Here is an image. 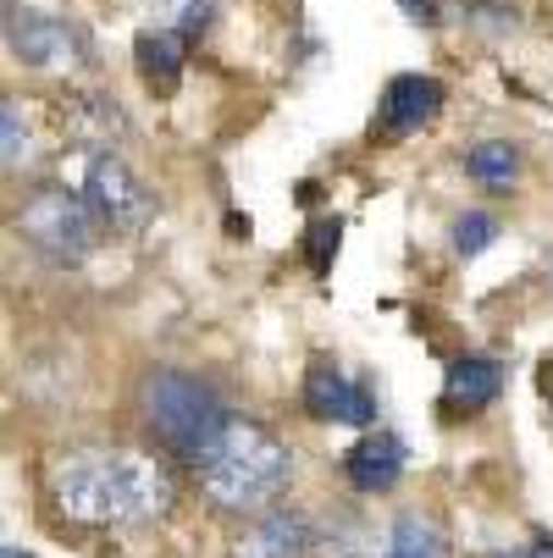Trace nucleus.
<instances>
[{
	"mask_svg": "<svg viewBox=\"0 0 553 558\" xmlns=\"http://www.w3.org/2000/svg\"><path fill=\"white\" fill-rule=\"evenodd\" d=\"M0 128H7V172H17L23 161H28V128H23V117H17V100H7L0 106Z\"/></svg>",
	"mask_w": 553,
	"mask_h": 558,
	"instance_id": "f3484780",
	"label": "nucleus"
},
{
	"mask_svg": "<svg viewBox=\"0 0 553 558\" xmlns=\"http://www.w3.org/2000/svg\"><path fill=\"white\" fill-rule=\"evenodd\" d=\"M493 238H498V216H488V210H465V216L454 221V250H459L465 260L482 255Z\"/></svg>",
	"mask_w": 553,
	"mask_h": 558,
	"instance_id": "dca6fc26",
	"label": "nucleus"
},
{
	"mask_svg": "<svg viewBox=\"0 0 553 558\" xmlns=\"http://www.w3.org/2000/svg\"><path fill=\"white\" fill-rule=\"evenodd\" d=\"M167 12H172V23L183 34H200L211 23V0H167Z\"/></svg>",
	"mask_w": 553,
	"mask_h": 558,
	"instance_id": "a211bd4d",
	"label": "nucleus"
},
{
	"mask_svg": "<svg viewBox=\"0 0 553 558\" xmlns=\"http://www.w3.org/2000/svg\"><path fill=\"white\" fill-rule=\"evenodd\" d=\"M139 421L155 432V442L183 453V459H205L216 448V437L227 432V410L221 398L183 371H149L139 381Z\"/></svg>",
	"mask_w": 553,
	"mask_h": 558,
	"instance_id": "7ed1b4c3",
	"label": "nucleus"
},
{
	"mask_svg": "<svg viewBox=\"0 0 553 558\" xmlns=\"http://www.w3.org/2000/svg\"><path fill=\"white\" fill-rule=\"evenodd\" d=\"M548 277H553V255H548Z\"/></svg>",
	"mask_w": 553,
	"mask_h": 558,
	"instance_id": "4be33fe9",
	"label": "nucleus"
},
{
	"mask_svg": "<svg viewBox=\"0 0 553 558\" xmlns=\"http://www.w3.org/2000/svg\"><path fill=\"white\" fill-rule=\"evenodd\" d=\"M498 387H504V371H498L493 360L465 354V360H454V365H448L443 398H448L454 410H488L493 398H498Z\"/></svg>",
	"mask_w": 553,
	"mask_h": 558,
	"instance_id": "9b49d317",
	"label": "nucleus"
},
{
	"mask_svg": "<svg viewBox=\"0 0 553 558\" xmlns=\"http://www.w3.org/2000/svg\"><path fill=\"white\" fill-rule=\"evenodd\" d=\"M133 56H139V77H144L155 95H172L178 89V77H183V39L178 34H167V28L139 34Z\"/></svg>",
	"mask_w": 553,
	"mask_h": 558,
	"instance_id": "f8f14e48",
	"label": "nucleus"
},
{
	"mask_svg": "<svg viewBox=\"0 0 553 558\" xmlns=\"http://www.w3.org/2000/svg\"><path fill=\"white\" fill-rule=\"evenodd\" d=\"M437 111H443V84H437V77H421V72H405V77H393V84L382 89L371 133L382 144H399V138L421 133Z\"/></svg>",
	"mask_w": 553,
	"mask_h": 558,
	"instance_id": "423d86ee",
	"label": "nucleus"
},
{
	"mask_svg": "<svg viewBox=\"0 0 553 558\" xmlns=\"http://www.w3.org/2000/svg\"><path fill=\"white\" fill-rule=\"evenodd\" d=\"M200 470V493L216 504V509H266L282 487H288V448L282 437H272L266 426L255 421H227V432L216 437V448L205 459H194Z\"/></svg>",
	"mask_w": 553,
	"mask_h": 558,
	"instance_id": "f03ea898",
	"label": "nucleus"
},
{
	"mask_svg": "<svg viewBox=\"0 0 553 558\" xmlns=\"http://www.w3.org/2000/svg\"><path fill=\"white\" fill-rule=\"evenodd\" d=\"M382 558H448V542H443L437 520H426V514H399V520L387 525Z\"/></svg>",
	"mask_w": 553,
	"mask_h": 558,
	"instance_id": "ddd939ff",
	"label": "nucleus"
},
{
	"mask_svg": "<svg viewBox=\"0 0 553 558\" xmlns=\"http://www.w3.org/2000/svg\"><path fill=\"white\" fill-rule=\"evenodd\" d=\"M172 475L149 453H67L56 464V509L77 525H133L149 514H167Z\"/></svg>",
	"mask_w": 553,
	"mask_h": 558,
	"instance_id": "f257e3e1",
	"label": "nucleus"
},
{
	"mask_svg": "<svg viewBox=\"0 0 553 558\" xmlns=\"http://www.w3.org/2000/svg\"><path fill=\"white\" fill-rule=\"evenodd\" d=\"M17 232L28 238V244L56 260V266H77L95 238H100V216L89 210L84 194H67V189H39L23 210H17Z\"/></svg>",
	"mask_w": 553,
	"mask_h": 558,
	"instance_id": "20e7f679",
	"label": "nucleus"
},
{
	"mask_svg": "<svg viewBox=\"0 0 553 558\" xmlns=\"http://www.w3.org/2000/svg\"><path fill=\"white\" fill-rule=\"evenodd\" d=\"M338 238H344V221H338V216H327V221H315V227H310V238H304V260H310L315 277H327V271H333V260H338Z\"/></svg>",
	"mask_w": 553,
	"mask_h": 558,
	"instance_id": "2eb2a0df",
	"label": "nucleus"
},
{
	"mask_svg": "<svg viewBox=\"0 0 553 558\" xmlns=\"http://www.w3.org/2000/svg\"><path fill=\"white\" fill-rule=\"evenodd\" d=\"M344 470H349V482L360 493H387L405 475V442L393 437V432H376V437H365V442L349 448Z\"/></svg>",
	"mask_w": 553,
	"mask_h": 558,
	"instance_id": "9d476101",
	"label": "nucleus"
},
{
	"mask_svg": "<svg viewBox=\"0 0 553 558\" xmlns=\"http://www.w3.org/2000/svg\"><path fill=\"white\" fill-rule=\"evenodd\" d=\"M304 410L315 421H338V426H371L376 421V398L365 381L344 376L333 360H315L304 371Z\"/></svg>",
	"mask_w": 553,
	"mask_h": 558,
	"instance_id": "0eeeda50",
	"label": "nucleus"
},
{
	"mask_svg": "<svg viewBox=\"0 0 553 558\" xmlns=\"http://www.w3.org/2000/svg\"><path fill=\"white\" fill-rule=\"evenodd\" d=\"M77 194L89 199V210L100 216L106 232H139L155 216L149 189L111 149H84V155H77Z\"/></svg>",
	"mask_w": 553,
	"mask_h": 558,
	"instance_id": "39448f33",
	"label": "nucleus"
},
{
	"mask_svg": "<svg viewBox=\"0 0 553 558\" xmlns=\"http://www.w3.org/2000/svg\"><path fill=\"white\" fill-rule=\"evenodd\" d=\"M498 558H553V542L542 536V542H531V547H520V553H498Z\"/></svg>",
	"mask_w": 553,
	"mask_h": 558,
	"instance_id": "6ab92c4d",
	"label": "nucleus"
},
{
	"mask_svg": "<svg viewBox=\"0 0 553 558\" xmlns=\"http://www.w3.org/2000/svg\"><path fill=\"white\" fill-rule=\"evenodd\" d=\"M7 50L23 66H67L72 61V28L34 12V7H7Z\"/></svg>",
	"mask_w": 553,
	"mask_h": 558,
	"instance_id": "6e6552de",
	"label": "nucleus"
},
{
	"mask_svg": "<svg viewBox=\"0 0 553 558\" xmlns=\"http://www.w3.org/2000/svg\"><path fill=\"white\" fill-rule=\"evenodd\" d=\"M465 172L477 183H488V189H509L515 172H520V149L509 138H482L477 149L465 155Z\"/></svg>",
	"mask_w": 553,
	"mask_h": 558,
	"instance_id": "4468645a",
	"label": "nucleus"
},
{
	"mask_svg": "<svg viewBox=\"0 0 553 558\" xmlns=\"http://www.w3.org/2000/svg\"><path fill=\"white\" fill-rule=\"evenodd\" d=\"M0 558H34V553H23V547L12 542V547H7V553H0Z\"/></svg>",
	"mask_w": 553,
	"mask_h": 558,
	"instance_id": "412c9836",
	"label": "nucleus"
},
{
	"mask_svg": "<svg viewBox=\"0 0 553 558\" xmlns=\"http://www.w3.org/2000/svg\"><path fill=\"white\" fill-rule=\"evenodd\" d=\"M310 547H315L310 520L293 514V509H272V514L250 520L239 536H232L227 558H304Z\"/></svg>",
	"mask_w": 553,
	"mask_h": 558,
	"instance_id": "1a4fd4ad",
	"label": "nucleus"
},
{
	"mask_svg": "<svg viewBox=\"0 0 553 558\" xmlns=\"http://www.w3.org/2000/svg\"><path fill=\"white\" fill-rule=\"evenodd\" d=\"M405 12H410V17H421V23H432V17H437V12H432V0H405Z\"/></svg>",
	"mask_w": 553,
	"mask_h": 558,
	"instance_id": "aec40b11",
	"label": "nucleus"
}]
</instances>
